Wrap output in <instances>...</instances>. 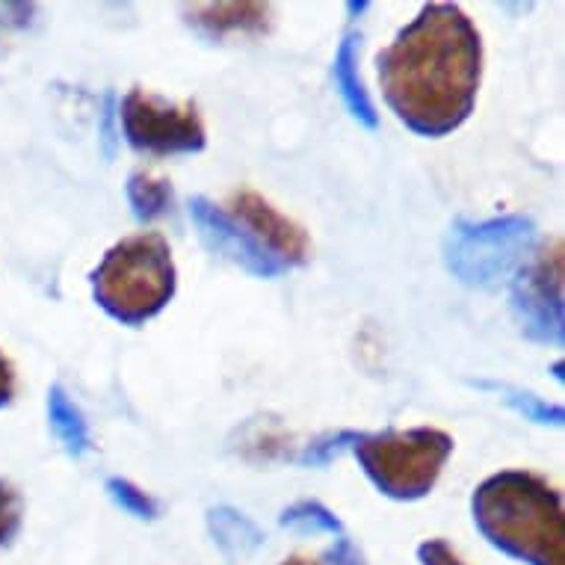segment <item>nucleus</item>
I'll return each instance as SVG.
<instances>
[{"instance_id":"nucleus-22","label":"nucleus","mask_w":565,"mask_h":565,"mask_svg":"<svg viewBox=\"0 0 565 565\" xmlns=\"http://www.w3.org/2000/svg\"><path fill=\"white\" fill-rule=\"evenodd\" d=\"M281 565H332L329 563V556H311V554H294V556H288V559H285V563Z\"/></svg>"},{"instance_id":"nucleus-6","label":"nucleus","mask_w":565,"mask_h":565,"mask_svg":"<svg viewBox=\"0 0 565 565\" xmlns=\"http://www.w3.org/2000/svg\"><path fill=\"white\" fill-rule=\"evenodd\" d=\"M121 130L139 154H195L207 146V128L193 102H167L146 89H130L119 107Z\"/></svg>"},{"instance_id":"nucleus-9","label":"nucleus","mask_w":565,"mask_h":565,"mask_svg":"<svg viewBox=\"0 0 565 565\" xmlns=\"http://www.w3.org/2000/svg\"><path fill=\"white\" fill-rule=\"evenodd\" d=\"M190 216H193L195 228L202 234V241L211 246V252L223 255V258H228L241 269L252 273V276H281V269L246 237V232L234 223L232 216L225 214L223 204L211 202L204 195H195L193 202H190Z\"/></svg>"},{"instance_id":"nucleus-12","label":"nucleus","mask_w":565,"mask_h":565,"mask_svg":"<svg viewBox=\"0 0 565 565\" xmlns=\"http://www.w3.org/2000/svg\"><path fill=\"white\" fill-rule=\"evenodd\" d=\"M47 420L60 445L72 456L93 454V433H89V420L84 417L81 406L68 397L63 385H54L47 391Z\"/></svg>"},{"instance_id":"nucleus-16","label":"nucleus","mask_w":565,"mask_h":565,"mask_svg":"<svg viewBox=\"0 0 565 565\" xmlns=\"http://www.w3.org/2000/svg\"><path fill=\"white\" fill-rule=\"evenodd\" d=\"M107 494H110L116 507H121L130 515H137V519L151 521L160 515V503L151 498L149 491L139 489L137 482L125 480V477H110L107 480Z\"/></svg>"},{"instance_id":"nucleus-3","label":"nucleus","mask_w":565,"mask_h":565,"mask_svg":"<svg viewBox=\"0 0 565 565\" xmlns=\"http://www.w3.org/2000/svg\"><path fill=\"white\" fill-rule=\"evenodd\" d=\"M95 302L125 326L158 317L178 290V269L167 237L142 232L107 249L93 269Z\"/></svg>"},{"instance_id":"nucleus-19","label":"nucleus","mask_w":565,"mask_h":565,"mask_svg":"<svg viewBox=\"0 0 565 565\" xmlns=\"http://www.w3.org/2000/svg\"><path fill=\"white\" fill-rule=\"evenodd\" d=\"M359 433H350V429H341V433H326L317 441L306 447V454L299 456V462L302 465H326L332 462L334 456L341 454L343 445H352Z\"/></svg>"},{"instance_id":"nucleus-5","label":"nucleus","mask_w":565,"mask_h":565,"mask_svg":"<svg viewBox=\"0 0 565 565\" xmlns=\"http://www.w3.org/2000/svg\"><path fill=\"white\" fill-rule=\"evenodd\" d=\"M536 225L524 216H501L489 223H456L447 237V267L462 285L494 288L519 273L533 252Z\"/></svg>"},{"instance_id":"nucleus-11","label":"nucleus","mask_w":565,"mask_h":565,"mask_svg":"<svg viewBox=\"0 0 565 565\" xmlns=\"http://www.w3.org/2000/svg\"><path fill=\"white\" fill-rule=\"evenodd\" d=\"M332 77L334 86H338V95L341 102L347 104V110L355 121H362L364 128L376 130L380 128V113H376V104H373L367 86H364L362 68H359V36L355 33H347L341 39V45L334 51L332 63Z\"/></svg>"},{"instance_id":"nucleus-20","label":"nucleus","mask_w":565,"mask_h":565,"mask_svg":"<svg viewBox=\"0 0 565 565\" xmlns=\"http://www.w3.org/2000/svg\"><path fill=\"white\" fill-rule=\"evenodd\" d=\"M417 559L424 565H468L454 547L447 545L445 539H427L424 545L417 547Z\"/></svg>"},{"instance_id":"nucleus-4","label":"nucleus","mask_w":565,"mask_h":565,"mask_svg":"<svg viewBox=\"0 0 565 565\" xmlns=\"http://www.w3.org/2000/svg\"><path fill=\"white\" fill-rule=\"evenodd\" d=\"M352 454L382 494L394 501H420L436 489L454 454V438L436 427L385 429L371 436L359 433Z\"/></svg>"},{"instance_id":"nucleus-1","label":"nucleus","mask_w":565,"mask_h":565,"mask_svg":"<svg viewBox=\"0 0 565 565\" xmlns=\"http://www.w3.org/2000/svg\"><path fill=\"white\" fill-rule=\"evenodd\" d=\"M382 98L420 137H447L473 113L482 36L456 3H427L376 54Z\"/></svg>"},{"instance_id":"nucleus-18","label":"nucleus","mask_w":565,"mask_h":565,"mask_svg":"<svg viewBox=\"0 0 565 565\" xmlns=\"http://www.w3.org/2000/svg\"><path fill=\"white\" fill-rule=\"evenodd\" d=\"M21 519H24V501H21V494L12 489L10 482L0 480V547L10 545L12 539L19 536Z\"/></svg>"},{"instance_id":"nucleus-15","label":"nucleus","mask_w":565,"mask_h":565,"mask_svg":"<svg viewBox=\"0 0 565 565\" xmlns=\"http://www.w3.org/2000/svg\"><path fill=\"white\" fill-rule=\"evenodd\" d=\"M281 527L297 530V533H329V536H343L341 519L320 501H299L281 512Z\"/></svg>"},{"instance_id":"nucleus-10","label":"nucleus","mask_w":565,"mask_h":565,"mask_svg":"<svg viewBox=\"0 0 565 565\" xmlns=\"http://www.w3.org/2000/svg\"><path fill=\"white\" fill-rule=\"evenodd\" d=\"M190 24L204 36H258L273 28V7L269 3H193L186 7Z\"/></svg>"},{"instance_id":"nucleus-14","label":"nucleus","mask_w":565,"mask_h":565,"mask_svg":"<svg viewBox=\"0 0 565 565\" xmlns=\"http://www.w3.org/2000/svg\"><path fill=\"white\" fill-rule=\"evenodd\" d=\"M207 524H211V533H214V539L220 542V547H223L228 556L249 554L252 547L260 545L258 527H255L243 512L232 510V507L211 510Z\"/></svg>"},{"instance_id":"nucleus-17","label":"nucleus","mask_w":565,"mask_h":565,"mask_svg":"<svg viewBox=\"0 0 565 565\" xmlns=\"http://www.w3.org/2000/svg\"><path fill=\"white\" fill-rule=\"evenodd\" d=\"M498 391L507 394L503 399H507L512 408H519L521 415L530 417V420H536V424H559V420H563V406H551V403L533 397V394H527V391L507 388V385Z\"/></svg>"},{"instance_id":"nucleus-21","label":"nucleus","mask_w":565,"mask_h":565,"mask_svg":"<svg viewBox=\"0 0 565 565\" xmlns=\"http://www.w3.org/2000/svg\"><path fill=\"white\" fill-rule=\"evenodd\" d=\"M15 397V367L0 350V406H10Z\"/></svg>"},{"instance_id":"nucleus-8","label":"nucleus","mask_w":565,"mask_h":565,"mask_svg":"<svg viewBox=\"0 0 565 565\" xmlns=\"http://www.w3.org/2000/svg\"><path fill=\"white\" fill-rule=\"evenodd\" d=\"M223 211L241 225L246 237L276 264L281 273L302 267L311 258V237L297 220L281 214L276 204L255 190H234L223 202Z\"/></svg>"},{"instance_id":"nucleus-13","label":"nucleus","mask_w":565,"mask_h":565,"mask_svg":"<svg viewBox=\"0 0 565 565\" xmlns=\"http://www.w3.org/2000/svg\"><path fill=\"white\" fill-rule=\"evenodd\" d=\"M125 193H128L130 211H134V216L142 220V223H154L160 216H167L169 211H172V204H175L169 178L158 175V172H151V169H137V172H130Z\"/></svg>"},{"instance_id":"nucleus-7","label":"nucleus","mask_w":565,"mask_h":565,"mask_svg":"<svg viewBox=\"0 0 565 565\" xmlns=\"http://www.w3.org/2000/svg\"><path fill=\"white\" fill-rule=\"evenodd\" d=\"M512 302L524 332L533 341L563 343V241L533 252V260L519 269Z\"/></svg>"},{"instance_id":"nucleus-2","label":"nucleus","mask_w":565,"mask_h":565,"mask_svg":"<svg viewBox=\"0 0 565 565\" xmlns=\"http://www.w3.org/2000/svg\"><path fill=\"white\" fill-rule=\"evenodd\" d=\"M473 521L491 545L521 563L565 565L563 494L542 473H491L473 491Z\"/></svg>"}]
</instances>
